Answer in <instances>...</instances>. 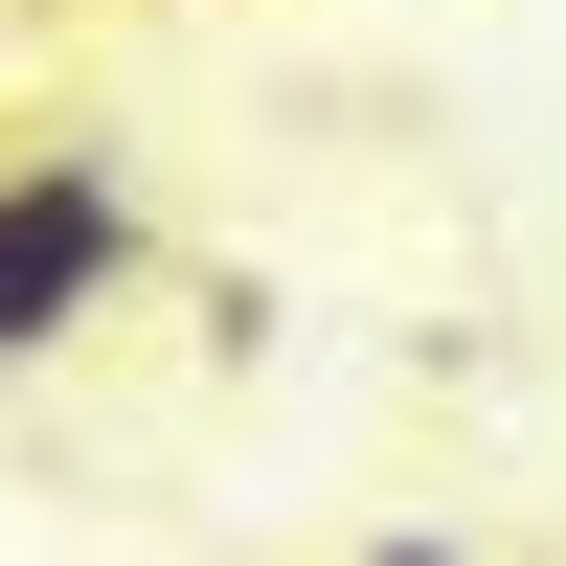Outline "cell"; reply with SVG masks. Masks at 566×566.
Here are the masks:
<instances>
[{
  "label": "cell",
  "mask_w": 566,
  "mask_h": 566,
  "mask_svg": "<svg viewBox=\"0 0 566 566\" xmlns=\"http://www.w3.org/2000/svg\"><path fill=\"white\" fill-rule=\"evenodd\" d=\"M136 181H114V136H0V363H69L91 317L136 295Z\"/></svg>",
  "instance_id": "1"
},
{
  "label": "cell",
  "mask_w": 566,
  "mask_h": 566,
  "mask_svg": "<svg viewBox=\"0 0 566 566\" xmlns=\"http://www.w3.org/2000/svg\"><path fill=\"white\" fill-rule=\"evenodd\" d=\"M363 566H476V544H431V522H408V544H363Z\"/></svg>",
  "instance_id": "2"
}]
</instances>
